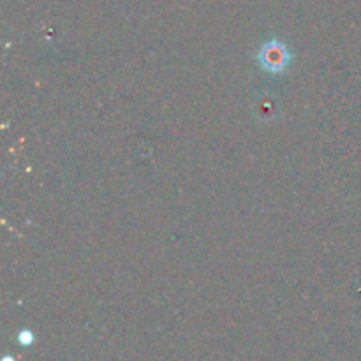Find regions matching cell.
<instances>
[{
    "instance_id": "cell-1",
    "label": "cell",
    "mask_w": 361,
    "mask_h": 361,
    "mask_svg": "<svg viewBox=\"0 0 361 361\" xmlns=\"http://www.w3.org/2000/svg\"><path fill=\"white\" fill-rule=\"evenodd\" d=\"M256 60L264 73L282 74L291 63L293 53L284 41L274 37L261 44V48L256 53Z\"/></svg>"
},
{
    "instance_id": "cell-2",
    "label": "cell",
    "mask_w": 361,
    "mask_h": 361,
    "mask_svg": "<svg viewBox=\"0 0 361 361\" xmlns=\"http://www.w3.org/2000/svg\"><path fill=\"white\" fill-rule=\"evenodd\" d=\"M18 342H20L21 345H32L34 344V334H32L30 330H21L20 334H18Z\"/></svg>"
},
{
    "instance_id": "cell-3",
    "label": "cell",
    "mask_w": 361,
    "mask_h": 361,
    "mask_svg": "<svg viewBox=\"0 0 361 361\" xmlns=\"http://www.w3.org/2000/svg\"><path fill=\"white\" fill-rule=\"evenodd\" d=\"M2 361H14V358H11V356H4Z\"/></svg>"
}]
</instances>
